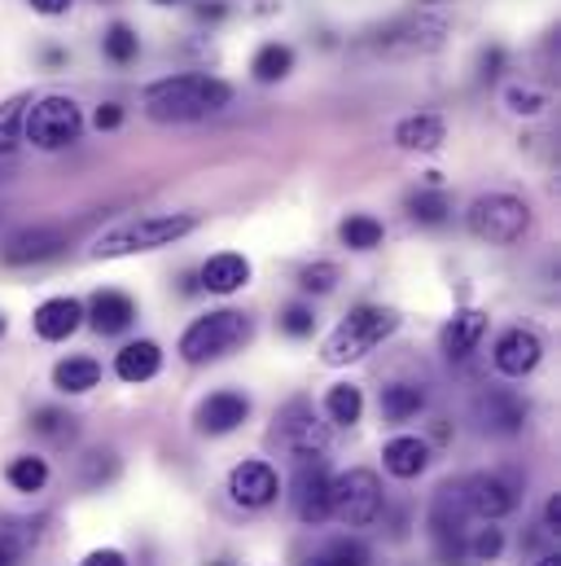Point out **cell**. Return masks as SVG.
I'll use <instances>...</instances> for the list:
<instances>
[{
  "instance_id": "cell-1",
  "label": "cell",
  "mask_w": 561,
  "mask_h": 566,
  "mask_svg": "<svg viewBox=\"0 0 561 566\" xmlns=\"http://www.w3.org/2000/svg\"><path fill=\"white\" fill-rule=\"evenodd\" d=\"M233 106V88L215 75H171L145 88V115L154 124H193Z\"/></svg>"
},
{
  "instance_id": "cell-2",
  "label": "cell",
  "mask_w": 561,
  "mask_h": 566,
  "mask_svg": "<svg viewBox=\"0 0 561 566\" xmlns=\"http://www.w3.org/2000/svg\"><path fill=\"white\" fill-rule=\"evenodd\" d=\"M400 329V316L391 307H378V303H360L351 307L338 329L325 338V365H351V360H364L369 352H378L391 334Z\"/></svg>"
},
{
  "instance_id": "cell-3",
  "label": "cell",
  "mask_w": 561,
  "mask_h": 566,
  "mask_svg": "<svg viewBox=\"0 0 561 566\" xmlns=\"http://www.w3.org/2000/svg\"><path fill=\"white\" fill-rule=\"evenodd\" d=\"M198 229V216L193 211H171V216H140L128 220L119 229H110L93 255L97 260H119V255H137V251H158V247H171L180 238H189Z\"/></svg>"
},
{
  "instance_id": "cell-4",
  "label": "cell",
  "mask_w": 561,
  "mask_h": 566,
  "mask_svg": "<svg viewBox=\"0 0 561 566\" xmlns=\"http://www.w3.org/2000/svg\"><path fill=\"white\" fill-rule=\"evenodd\" d=\"M242 343H251V316H242L233 307H220V312L198 316L180 334V356L189 365H207V360H220V356L237 352Z\"/></svg>"
},
{
  "instance_id": "cell-5",
  "label": "cell",
  "mask_w": 561,
  "mask_h": 566,
  "mask_svg": "<svg viewBox=\"0 0 561 566\" xmlns=\"http://www.w3.org/2000/svg\"><path fill=\"white\" fill-rule=\"evenodd\" d=\"M465 224L487 247H514L531 229V207L522 198H514V193H487V198H478L469 207Z\"/></svg>"
},
{
  "instance_id": "cell-6",
  "label": "cell",
  "mask_w": 561,
  "mask_h": 566,
  "mask_svg": "<svg viewBox=\"0 0 561 566\" xmlns=\"http://www.w3.org/2000/svg\"><path fill=\"white\" fill-rule=\"evenodd\" d=\"M387 510L382 496V479L373 470H347L329 483V518L347 523V527H373Z\"/></svg>"
},
{
  "instance_id": "cell-7",
  "label": "cell",
  "mask_w": 561,
  "mask_h": 566,
  "mask_svg": "<svg viewBox=\"0 0 561 566\" xmlns=\"http://www.w3.org/2000/svg\"><path fill=\"white\" fill-rule=\"evenodd\" d=\"M80 133H84V115L71 97L31 102L22 115V142H31L35 149H66L80 142Z\"/></svg>"
},
{
  "instance_id": "cell-8",
  "label": "cell",
  "mask_w": 561,
  "mask_h": 566,
  "mask_svg": "<svg viewBox=\"0 0 561 566\" xmlns=\"http://www.w3.org/2000/svg\"><path fill=\"white\" fill-rule=\"evenodd\" d=\"M465 501H461V488H438L434 505H430V536H434V554L443 566H461L465 563Z\"/></svg>"
},
{
  "instance_id": "cell-9",
  "label": "cell",
  "mask_w": 561,
  "mask_h": 566,
  "mask_svg": "<svg viewBox=\"0 0 561 566\" xmlns=\"http://www.w3.org/2000/svg\"><path fill=\"white\" fill-rule=\"evenodd\" d=\"M298 465H294V510H298V518L307 523V527H316V523H325L329 518V483H334V474H329V465H325V457L316 452V457H294Z\"/></svg>"
},
{
  "instance_id": "cell-10",
  "label": "cell",
  "mask_w": 561,
  "mask_h": 566,
  "mask_svg": "<svg viewBox=\"0 0 561 566\" xmlns=\"http://www.w3.org/2000/svg\"><path fill=\"white\" fill-rule=\"evenodd\" d=\"M277 439L294 457H316L329 443V426L316 418L311 400H289L277 418Z\"/></svg>"
},
{
  "instance_id": "cell-11",
  "label": "cell",
  "mask_w": 561,
  "mask_h": 566,
  "mask_svg": "<svg viewBox=\"0 0 561 566\" xmlns=\"http://www.w3.org/2000/svg\"><path fill=\"white\" fill-rule=\"evenodd\" d=\"M474 418L487 434H518L531 418V405L509 387H491L474 400Z\"/></svg>"
},
{
  "instance_id": "cell-12",
  "label": "cell",
  "mask_w": 561,
  "mask_h": 566,
  "mask_svg": "<svg viewBox=\"0 0 561 566\" xmlns=\"http://www.w3.org/2000/svg\"><path fill=\"white\" fill-rule=\"evenodd\" d=\"M62 247H66V233H62V229L31 224V229H18V233L4 238L0 260H4L9 269H27V264H44V260L62 255Z\"/></svg>"
},
{
  "instance_id": "cell-13",
  "label": "cell",
  "mask_w": 561,
  "mask_h": 566,
  "mask_svg": "<svg viewBox=\"0 0 561 566\" xmlns=\"http://www.w3.org/2000/svg\"><path fill=\"white\" fill-rule=\"evenodd\" d=\"M461 501H465V510H469L474 518L496 523V518H505V514L518 505V492H514V483L500 479V474H474V479L461 483Z\"/></svg>"
},
{
  "instance_id": "cell-14",
  "label": "cell",
  "mask_w": 561,
  "mask_h": 566,
  "mask_svg": "<svg viewBox=\"0 0 561 566\" xmlns=\"http://www.w3.org/2000/svg\"><path fill=\"white\" fill-rule=\"evenodd\" d=\"M229 492H233V501H237L242 510H264V505L277 501V492H280L277 470H273L268 461H242V465L229 474Z\"/></svg>"
},
{
  "instance_id": "cell-15",
  "label": "cell",
  "mask_w": 561,
  "mask_h": 566,
  "mask_svg": "<svg viewBox=\"0 0 561 566\" xmlns=\"http://www.w3.org/2000/svg\"><path fill=\"white\" fill-rule=\"evenodd\" d=\"M540 356H544V343H540L531 329H522V325L505 329V334L496 338V352H491V360H496V369H500L505 378H527V374L540 365Z\"/></svg>"
},
{
  "instance_id": "cell-16",
  "label": "cell",
  "mask_w": 561,
  "mask_h": 566,
  "mask_svg": "<svg viewBox=\"0 0 561 566\" xmlns=\"http://www.w3.org/2000/svg\"><path fill=\"white\" fill-rule=\"evenodd\" d=\"M443 31L447 22L438 18H400L391 22L387 31H378V49H391V53H425V49H438L443 44Z\"/></svg>"
},
{
  "instance_id": "cell-17",
  "label": "cell",
  "mask_w": 561,
  "mask_h": 566,
  "mask_svg": "<svg viewBox=\"0 0 561 566\" xmlns=\"http://www.w3.org/2000/svg\"><path fill=\"white\" fill-rule=\"evenodd\" d=\"M251 418V400L242 391H215L198 405V430L202 434H229Z\"/></svg>"
},
{
  "instance_id": "cell-18",
  "label": "cell",
  "mask_w": 561,
  "mask_h": 566,
  "mask_svg": "<svg viewBox=\"0 0 561 566\" xmlns=\"http://www.w3.org/2000/svg\"><path fill=\"white\" fill-rule=\"evenodd\" d=\"M80 321H84V303L80 298H44L40 307H35V316H31V325H35V334L44 338V343H62V338H71L75 329H80Z\"/></svg>"
},
{
  "instance_id": "cell-19",
  "label": "cell",
  "mask_w": 561,
  "mask_h": 566,
  "mask_svg": "<svg viewBox=\"0 0 561 566\" xmlns=\"http://www.w3.org/2000/svg\"><path fill=\"white\" fill-rule=\"evenodd\" d=\"M483 334H487V316L465 307V312H456V316L443 325L438 347H443V356H447V360H469V356L478 352Z\"/></svg>"
},
{
  "instance_id": "cell-20",
  "label": "cell",
  "mask_w": 561,
  "mask_h": 566,
  "mask_svg": "<svg viewBox=\"0 0 561 566\" xmlns=\"http://www.w3.org/2000/svg\"><path fill=\"white\" fill-rule=\"evenodd\" d=\"M88 321L97 334H124L137 321V303L124 290H97L88 303Z\"/></svg>"
},
{
  "instance_id": "cell-21",
  "label": "cell",
  "mask_w": 561,
  "mask_h": 566,
  "mask_svg": "<svg viewBox=\"0 0 561 566\" xmlns=\"http://www.w3.org/2000/svg\"><path fill=\"white\" fill-rule=\"evenodd\" d=\"M246 282H251V260L237 255V251H220V255H211L202 264V285L211 294H233V290H242Z\"/></svg>"
},
{
  "instance_id": "cell-22",
  "label": "cell",
  "mask_w": 561,
  "mask_h": 566,
  "mask_svg": "<svg viewBox=\"0 0 561 566\" xmlns=\"http://www.w3.org/2000/svg\"><path fill=\"white\" fill-rule=\"evenodd\" d=\"M443 142H447V124L438 115H409L395 124V145L409 154H434Z\"/></svg>"
},
{
  "instance_id": "cell-23",
  "label": "cell",
  "mask_w": 561,
  "mask_h": 566,
  "mask_svg": "<svg viewBox=\"0 0 561 566\" xmlns=\"http://www.w3.org/2000/svg\"><path fill=\"white\" fill-rule=\"evenodd\" d=\"M382 461L395 479H417L421 470L430 465V443L417 434H395L387 448H382Z\"/></svg>"
},
{
  "instance_id": "cell-24",
  "label": "cell",
  "mask_w": 561,
  "mask_h": 566,
  "mask_svg": "<svg viewBox=\"0 0 561 566\" xmlns=\"http://www.w3.org/2000/svg\"><path fill=\"white\" fill-rule=\"evenodd\" d=\"M158 369H162V352H158V343H149V338L128 343V347L115 356V374H119L124 382H149Z\"/></svg>"
},
{
  "instance_id": "cell-25",
  "label": "cell",
  "mask_w": 561,
  "mask_h": 566,
  "mask_svg": "<svg viewBox=\"0 0 561 566\" xmlns=\"http://www.w3.org/2000/svg\"><path fill=\"white\" fill-rule=\"evenodd\" d=\"M97 382H102V365L88 360V356H71V360H62V365L53 369V387L66 391V396H84V391H93Z\"/></svg>"
},
{
  "instance_id": "cell-26",
  "label": "cell",
  "mask_w": 561,
  "mask_h": 566,
  "mask_svg": "<svg viewBox=\"0 0 561 566\" xmlns=\"http://www.w3.org/2000/svg\"><path fill=\"white\" fill-rule=\"evenodd\" d=\"M421 409H425V391L417 382H391L382 391V418L387 422H409V418H417Z\"/></svg>"
},
{
  "instance_id": "cell-27",
  "label": "cell",
  "mask_w": 561,
  "mask_h": 566,
  "mask_svg": "<svg viewBox=\"0 0 561 566\" xmlns=\"http://www.w3.org/2000/svg\"><path fill=\"white\" fill-rule=\"evenodd\" d=\"M31 545H35V527L31 523L0 518V566H22Z\"/></svg>"
},
{
  "instance_id": "cell-28",
  "label": "cell",
  "mask_w": 561,
  "mask_h": 566,
  "mask_svg": "<svg viewBox=\"0 0 561 566\" xmlns=\"http://www.w3.org/2000/svg\"><path fill=\"white\" fill-rule=\"evenodd\" d=\"M294 71V49L289 44H264L260 53H255V62H251V75L260 80V84H277Z\"/></svg>"
},
{
  "instance_id": "cell-29",
  "label": "cell",
  "mask_w": 561,
  "mask_h": 566,
  "mask_svg": "<svg viewBox=\"0 0 561 566\" xmlns=\"http://www.w3.org/2000/svg\"><path fill=\"white\" fill-rule=\"evenodd\" d=\"M31 430L40 434V439H49V443H71L75 434H80V422L66 413V409H35L31 413Z\"/></svg>"
},
{
  "instance_id": "cell-30",
  "label": "cell",
  "mask_w": 561,
  "mask_h": 566,
  "mask_svg": "<svg viewBox=\"0 0 561 566\" xmlns=\"http://www.w3.org/2000/svg\"><path fill=\"white\" fill-rule=\"evenodd\" d=\"M4 483H9L13 492H40V488L49 483L44 457H13V461L4 465Z\"/></svg>"
},
{
  "instance_id": "cell-31",
  "label": "cell",
  "mask_w": 561,
  "mask_h": 566,
  "mask_svg": "<svg viewBox=\"0 0 561 566\" xmlns=\"http://www.w3.org/2000/svg\"><path fill=\"white\" fill-rule=\"evenodd\" d=\"M325 413H329V422L356 426V422H360V413H364V396H360V387L338 382V387L325 396Z\"/></svg>"
},
{
  "instance_id": "cell-32",
  "label": "cell",
  "mask_w": 561,
  "mask_h": 566,
  "mask_svg": "<svg viewBox=\"0 0 561 566\" xmlns=\"http://www.w3.org/2000/svg\"><path fill=\"white\" fill-rule=\"evenodd\" d=\"M102 53L110 57V62H119V66H128V62H137L140 53V40L137 31L128 27V22H115L106 35H102Z\"/></svg>"
},
{
  "instance_id": "cell-33",
  "label": "cell",
  "mask_w": 561,
  "mask_h": 566,
  "mask_svg": "<svg viewBox=\"0 0 561 566\" xmlns=\"http://www.w3.org/2000/svg\"><path fill=\"white\" fill-rule=\"evenodd\" d=\"M342 242L351 247V251H373V247H382V220H373V216H351V220H342Z\"/></svg>"
},
{
  "instance_id": "cell-34",
  "label": "cell",
  "mask_w": 561,
  "mask_h": 566,
  "mask_svg": "<svg viewBox=\"0 0 561 566\" xmlns=\"http://www.w3.org/2000/svg\"><path fill=\"white\" fill-rule=\"evenodd\" d=\"M311 566H369V549L360 545V541H351V536H342V541H329Z\"/></svg>"
},
{
  "instance_id": "cell-35",
  "label": "cell",
  "mask_w": 561,
  "mask_h": 566,
  "mask_svg": "<svg viewBox=\"0 0 561 566\" xmlns=\"http://www.w3.org/2000/svg\"><path fill=\"white\" fill-rule=\"evenodd\" d=\"M447 211H452V202H447L443 189H421V193L409 198V216H413L417 224H443Z\"/></svg>"
},
{
  "instance_id": "cell-36",
  "label": "cell",
  "mask_w": 561,
  "mask_h": 566,
  "mask_svg": "<svg viewBox=\"0 0 561 566\" xmlns=\"http://www.w3.org/2000/svg\"><path fill=\"white\" fill-rule=\"evenodd\" d=\"M27 106H31L27 93H22V97H9V102L0 106V154H9L13 145L22 142V115H27Z\"/></svg>"
},
{
  "instance_id": "cell-37",
  "label": "cell",
  "mask_w": 561,
  "mask_h": 566,
  "mask_svg": "<svg viewBox=\"0 0 561 566\" xmlns=\"http://www.w3.org/2000/svg\"><path fill=\"white\" fill-rule=\"evenodd\" d=\"M500 549H505L500 527H478V536H465V558H474V563H496Z\"/></svg>"
},
{
  "instance_id": "cell-38",
  "label": "cell",
  "mask_w": 561,
  "mask_h": 566,
  "mask_svg": "<svg viewBox=\"0 0 561 566\" xmlns=\"http://www.w3.org/2000/svg\"><path fill=\"white\" fill-rule=\"evenodd\" d=\"M338 282V269L334 264H307L303 273H298V285L307 290V294H329Z\"/></svg>"
},
{
  "instance_id": "cell-39",
  "label": "cell",
  "mask_w": 561,
  "mask_h": 566,
  "mask_svg": "<svg viewBox=\"0 0 561 566\" xmlns=\"http://www.w3.org/2000/svg\"><path fill=\"white\" fill-rule=\"evenodd\" d=\"M280 329H285L289 338H307V334L316 329V316H311V307H303V303L285 307V312H280Z\"/></svg>"
},
{
  "instance_id": "cell-40",
  "label": "cell",
  "mask_w": 561,
  "mask_h": 566,
  "mask_svg": "<svg viewBox=\"0 0 561 566\" xmlns=\"http://www.w3.org/2000/svg\"><path fill=\"white\" fill-rule=\"evenodd\" d=\"M509 111H518V115H540V111H544V93H536V88H509Z\"/></svg>"
},
{
  "instance_id": "cell-41",
  "label": "cell",
  "mask_w": 561,
  "mask_h": 566,
  "mask_svg": "<svg viewBox=\"0 0 561 566\" xmlns=\"http://www.w3.org/2000/svg\"><path fill=\"white\" fill-rule=\"evenodd\" d=\"M110 474H115V457H110V452H93V457H88V474H84V479H88V483H106Z\"/></svg>"
},
{
  "instance_id": "cell-42",
  "label": "cell",
  "mask_w": 561,
  "mask_h": 566,
  "mask_svg": "<svg viewBox=\"0 0 561 566\" xmlns=\"http://www.w3.org/2000/svg\"><path fill=\"white\" fill-rule=\"evenodd\" d=\"M119 124H124V106L106 102V106L97 111V128H102V133H110V128H119Z\"/></svg>"
},
{
  "instance_id": "cell-43",
  "label": "cell",
  "mask_w": 561,
  "mask_h": 566,
  "mask_svg": "<svg viewBox=\"0 0 561 566\" xmlns=\"http://www.w3.org/2000/svg\"><path fill=\"white\" fill-rule=\"evenodd\" d=\"M80 566H128V558L119 549H97V554H88Z\"/></svg>"
},
{
  "instance_id": "cell-44",
  "label": "cell",
  "mask_w": 561,
  "mask_h": 566,
  "mask_svg": "<svg viewBox=\"0 0 561 566\" xmlns=\"http://www.w3.org/2000/svg\"><path fill=\"white\" fill-rule=\"evenodd\" d=\"M500 66H505V49H487L483 53V80H496Z\"/></svg>"
},
{
  "instance_id": "cell-45",
  "label": "cell",
  "mask_w": 561,
  "mask_h": 566,
  "mask_svg": "<svg viewBox=\"0 0 561 566\" xmlns=\"http://www.w3.org/2000/svg\"><path fill=\"white\" fill-rule=\"evenodd\" d=\"M35 13H44V18H57V13H66L75 0H27Z\"/></svg>"
},
{
  "instance_id": "cell-46",
  "label": "cell",
  "mask_w": 561,
  "mask_h": 566,
  "mask_svg": "<svg viewBox=\"0 0 561 566\" xmlns=\"http://www.w3.org/2000/svg\"><path fill=\"white\" fill-rule=\"evenodd\" d=\"M544 527H549V532H561V496H553V501L544 505Z\"/></svg>"
},
{
  "instance_id": "cell-47",
  "label": "cell",
  "mask_w": 561,
  "mask_h": 566,
  "mask_svg": "<svg viewBox=\"0 0 561 566\" xmlns=\"http://www.w3.org/2000/svg\"><path fill=\"white\" fill-rule=\"evenodd\" d=\"M198 18H211V22H215V18H224V4H202Z\"/></svg>"
},
{
  "instance_id": "cell-48",
  "label": "cell",
  "mask_w": 561,
  "mask_h": 566,
  "mask_svg": "<svg viewBox=\"0 0 561 566\" xmlns=\"http://www.w3.org/2000/svg\"><path fill=\"white\" fill-rule=\"evenodd\" d=\"M536 566H561V554H544V558H540Z\"/></svg>"
},
{
  "instance_id": "cell-49",
  "label": "cell",
  "mask_w": 561,
  "mask_h": 566,
  "mask_svg": "<svg viewBox=\"0 0 561 566\" xmlns=\"http://www.w3.org/2000/svg\"><path fill=\"white\" fill-rule=\"evenodd\" d=\"M154 4H184V0H154Z\"/></svg>"
},
{
  "instance_id": "cell-50",
  "label": "cell",
  "mask_w": 561,
  "mask_h": 566,
  "mask_svg": "<svg viewBox=\"0 0 561 566\" xmlns=\"http://www.w3.org/2000/svg\"><path fill=\"white\" fill-rule=\"evenodd\" d=\"M0 334H4V312H0Z\"/></svg>"
},
{
  "instance_id": "cell-51",
  "label": "cell",
  "mask_w": 561,
  "mask_h": 566,
  "mask_svg": "<svg viewBox=\"0 0 561 566\" xmlns=\"http://www.w3.org/2000/svg\"><path fill=\"white\" fill-rule=\"evenodd\" d=\"M425 4H438V0H425Z\"/></svg>"
}]
</instances>
